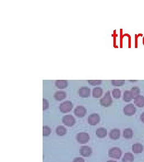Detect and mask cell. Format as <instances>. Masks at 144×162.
Instances as JSON below:
<instances>
[{
    "label": "cell",
    "instance_id": "1",
    "mask_svg": "<svg viewBox=\"0 0 144 162\" xmlns=\"http://www.w3.org/2000/svg\"><path fill=\"white\" fill-rule=\"evenodd\" d=\"M112 103H113V100L110 96V94L109 91H108L105 94V96L102 99H101V100H100V105L102 106L106 107V108L110 106Z\"/></svg>",
    "mask_w": 144,
    "mask_h": 162
},
{
    "label": "cell",
    "instance_id": "2",
    "mask_svg": "<svg viewBox=\"0 0 144 162\" xmlns=\"http://www.w3.org/2000/svg\"><path fill=\"white\" fill-rule=\"evenodd\" d=\"M108 155L111 158L120 159L122 156V151L118 147H113L109 150Z\"/></svg>",
    "mask_w": 144,
    "mask_h": 162
},
{
    "label": "cell",
    "instance_id": "3",
    "mask_svg": "<svg viewBox=\"0 0 144 162\" xmlns=\"http://www.w3.org/2000/svg\"><path fill=\"white\" fill-rule=\"evenodd\" d=\"M73 108V105L70 101H66L61 103L59 106V109L61 113H66L70 112Z\"/></svg>",
    "mask_w": 144,
    "mask_h": 162
},
{
    "label": "cell",
    "instance_id": "4",
    "mask_svg": "<svg viewBox=\"0 0 144 162\" xmlns=\"http://www.w3.org/2000/svg\"><path fill=\"white\" fill-rule=\"evenodd\" d=\"M90 135L87 133L81 132L76 135V140L81 144L87 143L90 141Z\"/></svg>",
    "mask_w": 144,
    "mask_h": 162
},
{
    "label": "cell",
    "instance_id": "5",
    "mask_svg": "<svg viewBox=\"0 0 144 162\" xmlns=\"http://www.w3.org/2000/svg\"><path fill=\"white\" fill-rule=\"evenodd\" d=\"M62 122L65 126L72 127L75 124L76 120L71 115H66L63 117Z\"/></svg>",
    "mask_w": 144,
    "mask_h": 162
},
{
    "label": "cell",
    "instance_id": "6",
    "mask_svg": "<svg viewBox=\"0 0 144 162\" xmlns=\"http://www.w3.org/2000/svg\"><path fill=\"white\" fill-rule=\"evenodd\" d=\"M100 117L99 113H93L89 115L88 118V123L91 126H96L99 123Z\"/></svg>",
    "mask_w": 144,
    "mask_h": 162
},
{
    "label": "cell",
    "instance_id": "7",
    "mask_svg": "<svg viewBox=\"0 0 144 162\" xmlns=\"http://www.w3.org/2000/svg\"><path fill=\"white\" fill-rule=\"evenodd\" d=\"M136 112V108L135 107L134 105L133 104L127 105L123 109V112L124 115L128 117H131L134 115Z\"/></svg>",
    "mask_w": 144,
    "mask_h": 162
},
{
    "label": "cell",
    "instance_id": "8",
    "mask_svg": "<svg viewBox=\"0 0 144 162\" xmlns=\"http://www.w3.org/2000/svg\"><path fill=\"white\" fill-rule=\"evenodd\" d=\"M87 109L83 106H78L74 110V114L75 115V116L79 118H82L85 117L87 114Z\"/></svg>",
    "mask_w": 144,
    "mask_h": 162
},
{
    "label": "cell",
    "instance_id": "9",
    "mask_svg": "<svg viewBox=\"0 0 144 162\" xmlns=\"http://www.w3.org/2000/svg\"><path fill=\"white\" fill-rule=\"evenodd\" d=\"M80 154L85 157H89L92 153V148L89 146H83L79 149Z\"/></svg>",
    "mask_w": 144,
    "mask_h": 162
},
{
    "label": "cell",
    "instance_id": "10",
    "mask_svg": "<svg viewBox=\"0 0 144 162\" xmlns=\"http://www.w3.org/2000/svg\"><path fill=\"white\" fill-rule=\"evenodd\" d=\"M79 96L82 98H88L91 94V90L87 87H82L79 88L78 91Z\"/></svg>",
    "mask_w": 144,
    "mask_h": 162
},
{
    "label": "cell",
    "instance_id": "11",
    "mask_svg": "<svg viewBox=\"0 0 144 162\" xmlns=\"http://www.w3.org/2000/svg\"><path fill=\"white\" fill-rule=\"evenodd\" d=\"M120 130L118 128H113L109 133L110 138L112 140H117L120 138Z\"/></svg>",
    "mask_w": 144,
    "mask_h": 162
},
{
    "label": "cell",
    "instance_id": "12",
    "mask_svg": "<svg viewBox=\"0 0 144 162\" xmlns=\"http://www.w3.org/2000/svg\"><path fill=\"white\" fill-rule=\"evenodd\" d=\"M55 85L58 89H65L68 87V82L65 80H58L55 81Z\"/></svg>",
    "mask_w": 144,
    "mask_h": 162
},
{
    "label": "cell",
    "instance_id": "13",
    "mask_svg": "<svg viewBox=\"0 0 144 162\" xmlns=\"http://www.w3.org/2000/svg\"><path fill=\"white\" fill-rule=\"evenodd\" d=\"M66 96H67V94L66 92L64 91H56L54 94V99L57 101H61L65 99L66 98Z\"/></svg>",
    "mask_w": 144,
    "mask_h": 162
},
{
    "label": "cell",
    "instance_id": "14",
    "mask_svg": "<svg viewBox=\"0 0 144 162\" xmlns=\"http://www.w3.org/2000/svg\"><path fill=\"white\" fill-rule=\"evenodd\" d=\"M132 151L136 154L141 153L144 151V146L139 143L133 144L132 145Z\"/></svg>",
    "mask_w": 144,
    "mask_h": 162
},
{
    "label": "cell",
    "instance_id": "15",
    "mask_svg": "<svg viewBox=\"0 0 144 162\" xmlns=\"http://www.w3.org/2000/svg\"><path fill=\"white\" fill-rule=\"evenodd\" d=\"M135 105L139 108L144 107V97L142 95H139L134 100Z\"/></svg>",
    "mask_w": 144,
    "mask_h": 162
},
{
    "label": "cell",
    "instance_id": "16",
    "mask_svg": "<svg viewBox=\"0 0 144 162\" xmlns=\"http://www.w3.org/2000/svg\"><path fill=\"white\" fill-rule=\"evenodd\" d=\"M96 136L99 138H104L107 136V130L105 128H99L95 132Z\"/></svg>",
    "mask_w": 144,
    "mask_h": 162
},
{
    "label": "cell",
    "instance_id": "17",
    "mask_svg": "<svg viewBox=\"0 0 144 162\" xmlns=\"http://www.w3.org/2000/svg\"><path fill=\"white\" fill-rule=\"evenodd\" d=\"M55 131L57 135L59 136H63L66 135L67 131L66 128L64 127V126H59L56 127Z\"/></svg>",
    "mask_w": 144,
    "mask_h": 162
},
{
    "label": "cell",
    "instance_id": "18",
    "mask_svg": "<svg viewBox=\"0 0 144 162\" xmlns=\"http://www.w3.org/2000/svg\"><path fill=\"white\" fill-rule=\"evenodd\" d=\"M103 94V89L100 87H95L92 90V97L94 98H100Z\"/></svg>",
    "mask_w": 144,
    "mask_h": 162
},
{
    "label": "cell",
    "instance_id": "19",
    "mask_svg": "<svg viewBox=\"0 0 144 162\" xmlns=\"http://www.w3.org/2000/svg\"><path fill=\"white\" fill-rule=\"evenodd\" d=\"M135 160V157L133 154L131 153H126L124 155V157L122 159L123 162H133Z\"/></svg>",
    "mask_w": 144,
    "mask_h": 162
},
{
    "label": "cell",
    "instance_id": "20",
    "mask_svg": "<svg viewBox=\"0 0 144 162\" xmlns=\"http://www.w3.org/2000/svg\"><path fill=\"white\" fill-rule=\"evenodd\" d=\"M123 136L127 139H131L133 136V130L130 128H127L123 131Z\"/></svg>",
    "mask_w": 144,
    "mask_h": 162
},
{
    "label": "cell",
    "instance_id": "21",
    "mask_svg": "<svg viewBox=\"0 0 144 162\" xmlns=\"http://www.w3.org/2000/svg\"><path fill=\"white\" fill-rule=\"evenodd\" d=\"M133 99V96L131 94V91H126L124 92L123 95V100L126 102H130Z\"/></svg>",
    "mask_w": 144,
    "mask_h": 162
},
{
    "label": "cell",
    "instance_id": "22",
    "mask_svg": "<svg viewBox=\"0 0 144 162\" xmlns=\"http://www.w3.org/2000/svg\"><path fill=\"white\" fill-rule=\"evenodd\" d=\"M130 91L131 92V94H132V96H133V99H134L139 95L140 89L138 87H135L131 88Z\"/></svg>",
    "mask_w": 144,
    "mask_h": 162
},
{
    "label": "cell",
    "instance_id": "23",
    "mask_svg": "<svg viewBox=\"0 0 144 162\" xmlns=\"http://www.w3.org/2000/svg\"><path fill=\"white\" fill-rule=\"evenodd\" d=\"M51 133V128L48 126L43 127V136L44 137H47L49 136Z\"/></svg>",
    "mask_w": 144,
    "mask_h": 162
},
{
    "label": "cell",
    "instance_id": "24",
    "mask_svg": "<svg viewBox=\"0 0 144 162\" xmlns=\"http://www.w3.org/2000/svg\"><path fill=\"white\" fill-rule=\"evenodd\" d=\"M112 95L115 99H118L121 96V92L120 90H119L118 88L117 89H113L112 91Z\"/></svg>",
    "mask_w": 144,
    "mask_h": 162
},
{
    "label": "cell",
    "instance_id": "25",
    "mask_svg": "<svg viewBox=\"0 0 144 162\" xmlns=\"http://www.w3.org/2000/svg\"><path fill=\"white\" fill-rule=\"evenodd\" d=\"M111 84L113 86L116 87H121L123 86L125 84V81L122 80V81H115L113 80L111 81Z\"/></svg>",
    "mask_w": 144,
    "mask_h": 162
},
{
    "label": "cell",
    "instance_id": "26",
    "mask_svg": "<svg viewBox=\"0 0 144 162\" xmlns=\"http://www.w3.org/2000/svg\"><path fill=\"white\" fill-rule=\"evenodd\" d=\"M88 83L92 86H95V85H99L102 84V81L100 80H98V81H92V80H89L88 81Z\"/></svg>",
    "mask_w": 144,
    "mask_h": 162
},
{
    "label": "cell",
    "instance_id": "27",
    "mask_svg": "<svg viewBox=\"0 0 144 162\" xmlns=\"http://www.w3.org/2000/svg\"><path fill=\"white\" fill-rule=\"evenodd\" d=\"M49 108V102L48 100L43 99V110H46Z\"/></svg>",
    "mask_w": 144,
    "mask_h": 162
},
{
    "label": "cell",
    "instance_id": "28",
    "mask_svg": "<svg viewBox=\"0 0 144 162\" xmlns=\"http://www.w3.org/2000/svg\"><path fill=\"white\" fill-rule=\"evenodd\" d=\"M73 162H85V160L82 157H76L74 159Z\"/></svg>",
    "mask_w": 144,
    "mask_h": 162
},
{
    "label": "cell",
    "instance_id": "29",
    "mask_svg": "<svg viewBox=\"0 0 144 162\" xmlns=\"http://www.w3.org/2000/svg\"><path fill=\"white\" fill-rule=\"evenodd\" d=\"M140 119H141V121L144 123V112H142L141 115V117H140Z\"/></svg>",
    "mask_w": 144,
    "mask_h": 162
},
{
    "label": "cell",
    "instance_id": "30",
    "mask_svg": "<svg viewBox=\"0 0 144 162\" xmlns=\"http://www.w3.org/2000/svg\"><path fill=\"white\" fill-rule=\"evenodd\" d=\"M106 162H116V161H114V160H108V161H107Z\"/></svg>",
    "mask_w": 144,
    "mask_h": 162
}]
</instances>
